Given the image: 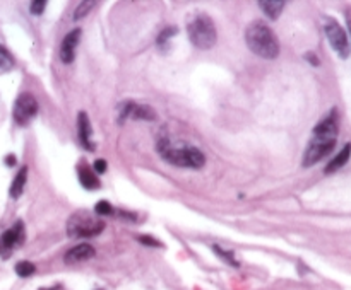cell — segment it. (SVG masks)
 Returning <instances> with one entry per match:
<instances>
[{"mask_svg":"<svg viewBox=\"0 0 351 290\" xmlns=\"http://www.w3.org/2000/svg\"><path fill=\"white\" fill-rule=\"evenodd\" d=\"M336 139H338V118H336V111H333L314 128L303 155L305 168H310L322 161L325 155H329L336 145Z\"/></svg>","mask_w":351,"mask_h":290,"instance_id":"6da1fadb","label":"cell"},{"mask_svg":"<svg viewBox=\"0 0 351 290\" xmlns=\"http://www.w3.org/2000/svg\"><path fill=\"white\" fill-rule=\"evenodd\" d=\"M245 43L257 57L272 60L279 55V41L264 22H252L245 31Z\"/></svg>","mask_w":351,"mask_h":290,"instance_id":"7a4b0ae2","label":"cell"},{"mask_svg":"<svg viewBox=\"0 0 351 290\" xmlns=\"http://www.w3.org/2000/svg\"><path fill=\"white\" fill-rule=\"evenodd\" d=\"M158 150L165 161L178 168L201 169L206 164V157L194 145H173L172 142L165 139L159 142Z\"/></svg>","mask_w":351,"mask_h":290,"instance_id":"3957f363","label":"cell"},{"mask_svg":"<svg viewBox=\"0 0 351 290\" xmlns=\"http://www.w3.org/2000/svg\"><path fill=\"white\" fill-rule=\"evenodd\" d=\"M187 34L190 43L199 50H211L218 41V33L213 19L202 12L194 14L187 21Z\"/></svg>","mask_w":351,"mask_h":290,"instance_id":"277c9868","label":"cell"},{"mask_svg":"<svg viewBox=\"0 0 351 290\" xmlns=\"http://www.w3.org/2000/svg\"><path fill=\"white\" fill-rule=\"evenodd\" d=\"M105 229V222L87 212H77L67 222V234L72 239H87L98 235Z\"/></svg>","mask_w":351,"mask_h":290,"instance_id":"5b68a950","label":"cell"},{"mask_svg":"<svg viewBox=\"0 0 351 290\" xmlns=\"http://www.w3.org/2000/svg\"><path fill=\"white\" fill-rule=\"evenodd\" d=\"M324 31H325V36H327V41L331 43V46L334 48V51L338 53L341 58H348L349 43H348V36H346L344 29L341 28L334 19H327L324 24Z\"/></svg>","mask_w":351,"mask_h":290,"instance_id":"8992f818","label":"cell"},{"mask_svg":"<svg viewBox=\"0 0 351 290\" xmlns=\"http://www.w3.org/2000/svg\"><path fill=\"white\" fill-rule=\"evenodd\" d=\"M38 115V101L35 99V96L29 94V92H22L17 96L16 104H14V120L17 125H28Z\"/></svg>","mask_w":351,"mask_h":290,"instance_id":"52a82bcc","label":"cell"},{"mask_svg":"<svg viewBox=\"0 0 351 290\" xmlns=\"http://www.w3.org/2000/svg\"><path fill=\"white\" fill-rule=\"evenodd\" d=\"M26 232H24V224L22 220H17L11 229H7L6 232L0 235V256L9 258L16 248H19L24 243Z\"/></svg>","mask_w":351,"mask_h":290,"instance_id":"ba28073f","label":"cell"},{"mask_svg":"<svg viewBox=\"0 0 351 290\" xmlns=\"http://www.w3.org/2000/svg\"><path fill=\"white\" fill-rule=\"evenodd\" d=\"M81 38V29H74L63 38L62 45H60V60L63 63H72L76 58V46L79 43Z\"/></svg>","mask_w":351,"mask_h":290,"instance_id":"9c48e42d","label":"cell"},{"mask_svg":"<svg viewBox=\"0 0 351 290\" xmlns=\"http://www.w3.org/2000/svg\"><path fill=\"white\" fill-rule=\"evenodd\" d=\"M95 254H96V251L91 244L82 243V244H77L72 249H69V251L65 253V256H63V261H65L67 265H76V263L87 261V259H91Z\"/></svg>","mask_w":351,"mask_h":290,"instance_id":"30bf717a","label":"cell"},{"mask_svg":"<svg viewBox=\"0 0 351 290\" xmlns=\"http://www.w3.org/2000/svg\"><path fill=\"white\" fill-rule=\"evenodd\" d=\"M77 131H79V140H81V145L84 147L86 150H95L96 145L91 142V123H89V118L84 111L79 113V116H77Z\"/></svg>","mask_w":351,"mask_h":290,"instance_id":"8fae6325","label":"cell"},{"mask_svg":"<svg viewBox=\"0 0 351 290\" xmlns=\"http://www.w3.org/2000/svg\"><path fill=\"white\" fill-rule=\"evenodd\" d=\"M349 155H351V144H346V145L343 147V149H341L339 154L336 155L334 159H331L329 164L325 166V174H333V173H336L338 169L343 168L346 162H348Z\"/></svg>","mask_w":351,"mask_h":290,"instance_id":"7c38bea8","label":"cell"},{"mask_svg":"<svg viewBox=\"0 0 351 290\" xmlns=\"http://www.w3.org/2000/svg\"><path fill=\"white\" fill-rule=\"evenodd\" d=\"M285 6H286V4L283 2V0H261V2H259V7L264 11V14L267 17L272 19V21L281 16Z\"/></svg>","mask_w":351,"mask_h":290,"instance_id":"4fadbf2b","label":"cell"},{"mask_svg":"<svg viewBox=\"0 0 351 290\" xmlns=\"http://www.w3.org/2000/svg\"><path fill=\"white\" fill-rule=\"evenodd\" d=\"M26 181H28V168H26V166H22V168L19 169V173L16 174V178H14V181H12L11 190H9V193H11L12 198H19V196L22 195L24 186H26Z\"/></svg>","mask_w":351,"mask_h":290,"instance_id":"5bb4252c","label":"cell"},{"mask_svg":"<svg viewBox=\"0 0 351 290\" xmlns=\"http://www.w3.org/2000/svg\"><path fill=\"white\" fill-rule=\"evenodd\" d=\"M130 118H134V120L154 121L156 120V111L151 106H148V104H137V102H135Z\"/></svg>","mask_w":351,"mask_h":290,"instance_id":"9a60e30c","label":"cell"},{"mask_svg":"<svg viewBox=\"0 0 351 290\" xmlns=\"http://www.w3.org/2000/svg\"><path fill=\"white\" fill-rule=\"evenodd\" d=\"M79 181L82 183V186L87 190H96L100 188V181L98 178L95 176V173H91L89 169L86 168V166H82V168L79 169Z\"/></svg>","mask_w":351,"mask_h":290,"instance_id":"2e32d148","label":"cell"},{"mask_svg":"<svg viewBox=\"0 0 351 290\" xmlns=\"http://www.w3.org/2000/svg\"><path fill=\"white\" fill-rule=\"evenodd\" d=\"M177 31H178V29L173 28V26L163 29V31L159 33V36H158V46L161 48V50H168V48H170V39L177 34Z\"/></svg>","mask_w":351,"mask_h":290,"instance_id":"e0dca14e","label":"cell"},{"mask_svg":"<svg viewBox=\"0 0 351 290\" xmlns=\"http://www.w3.org/2000/svg\"><path fill=\"white\" fill-rule=\"evenodd\" d=\"M14 65V60L11 57V53H9L6 48L0 46V73L4 72H9Z\"/></svg>","mask_w":351,"mask_h":290,"instance_id":"ac0fdd59","label":"cell"},{"mask_svg":"<svg viewBox=\"0 0 351 290\" xmlns=\"http://www.w3.org/2000/svg\"><path fill=\"white\" fill-rule=\"evenodd\" d=\"M35 272H36V267L31 261H19L16 265V273L19 275V277H22V278L31 277Z\"/></svg>","mask_w":351,"mask_h":290,"instance_id":"d6986e66","label":"cell"},{"mask_svg":"<svg viewBox=\"0 0 351 290\" xmlns=\"http://www.w3.org/2000/svg\"><path fill=\"white\" fill-rule=\"evenodd\" d=\"M213 249H214V253H216L221 259H225V261H226L228 265H231V267H235V268L240 267V263H238L237 259H235V256H233V253L225 251V249L219 248V246H213Z\"/></svg>","mask_w":351,"mask_h":290,"instance_id":"ffe728a7","label":"cell"},{"mask_svg":"<svg viewBox=\"0 0 351 290\" xmlns=\"http://www.w3.org/2000/svg\"><path fill=\"white\" fill-rule=\"evenodd\" d=\"M134 104H135V102H132V101L120 102V106H119V123H124L127 118L132 115Z\"/></svg>","mask_w":351,"mask_h":290,"instance_id":"44dd1931","label":"cell"},{"mask_svg":"<svg viewBox=\"0 0 351 290\" xmlns=\"http://www.w3.org/2000/svg\"><path fill=\"white\" fill-rule=\"evenodd\" d=\"M91 7H95V2H91V0H87V2H81L79 6H77L76 12H74V19H76V21H79V19L84 17L86 14L91 11Z\"/></svg>","mask_w":351,"mask_h":290,"instance_id":"7402d4cb","label":"cell"},{"mask_svg":"<svg viewBox=\"0 0 351 290\" xmlns=\"http://www.w3.org/2000/svg\"><path fill=\"white\" fill-rule=\"evenodd\" d=\"M95 212L98 215H111V214H113V206H111L106 200H101V201L96 203Z\"/></svg>","mask_w":351,"mask_h":290,"instance_id":"603a6c76","label":"cell"},{"mask_svg":"<svg viewBox=\"0 0 351 290\" xmlns=\"http://www.w3.org/2000/svg\"><path fill=\"white\" fill-rule=\"evenodd\" d=\"M31 9V14H35V16H40V14H43V11H45L46 7V2L45 0H38V2H31V6H29Z\"/></svg>","mask_w":351,"mask_h":290,"instance_id":"cb8c5ba5","label":"cell"},{"mask_svg":"<svg viewBox=\"0 0 351 290\" xmlns=\"http://www.w3.org/2000/svg\"><path fill=\"white\" fill-rule=\"evenodd\" d=\"M139 243H143L146 246H153V248H161V243L158 239L151 238V235H139Z\"/></svg>","mask_w":351,"mask_h":290,"instance_id":"d4e9b609","label":"cell"},{"mask_svg":"<svg viewBox=\"0 0 351 290\" xmlns=\"http://www.w3.org/2000/svg\"><path fill=\"white\" fill-rule=\"evenodd\" d=\"M95 171L98 174H103L105 171H106V162L105 159H98V161H95Z\"/></svg>","mask_w":351,"mask_h":290,"instance_id":"484cf974","label":"cell"},{"mask_svg":"<svg viewBox=\"0 0 351 290\" xmlns=\"http://www.w3.org/2000/svg\"><path fill=\"white\" fill-rule=\"evenodd\" d=\"M305 58H307V60H309L310 62V65H319V58H317L315 55H314V53H307V55H305Z\"/></svg>","mask_w":351,"mask_h":290,"instance_id":"4316f807","label":"cell"},{"mask_svg":"<svg viewBox=\"0 0 351 290\" xmlns=\"http://www.w3.org/2000/svg\"><path fill=\"white\" fill-rule=\"evenodd\" d=\"M6 164L7 166H14V164H16V157H14V155H7L6 157Z\"/></svg>","mask_w":351,"mask_h":290,"instance_id":"83f0119b","label":"cell"},{"mask_svg":"<svg viewBox=\"0 0 351 290\" xmlns=\"http://www.w3.org/2000/svg\"><path fill=\"white\" fill-rule=\"evenodd\" d=\"M348 26H349V33H351V14H348Z\"/></svg>","mask_w":351,"mask_h":290,"instance_id":"f1b7e54d","label":"cell"}]
</instances>
